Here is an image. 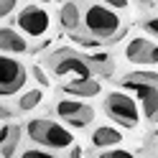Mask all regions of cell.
I'll use <instances>...</instances> for the list:
<instances>
[{
  "instance_id": "obj_1",
  "label": "cell",
  "mask_w": 158,
  "mask_h": 158,
  "mask_svg": "<svg viewBox=\"0 0 158 158\" xmlns=\"http://www.w3.org/2000/svg\"><path fill=\"white\" fill-rule=\"evenodd\" d=\"M82 31L94 46L115 44L127 33V21L123 10L100 3V0H82Z\"/></svg>"
},
{
  "instance_id": "obj_2",
  "label": "cell",
  "mask_w": 158,
  "mask_h": 158,
  "mask_svg": "<svg viewBox=\"0 0 158 158\" xmlns=\"http://www.w3.org/2000/svg\"><path fill=\"white\" fill-rule=\"evenodd\" d=\"M23 133L28 143H36L51 153H64L69 148H74V135L69 130V125H64L56 117H31L23 125Z\"/></svg>"
},
{
  "instance_id": "obj_3",
  "label": "cell",
  "mask_w": 158,
  "mask_h": 158,
  "mask_svg": "<svg viewBox=\"0 0 158 158\" xmlns=\"http://www.w3.org/2000/svg\"><path fill=\"white\" fill-rule=\"evenodd\" d=\"M44 64L48 66L56 79H74V77H94L89 61H87L84 54H79L77 48H69V46H59L54 51H48Z\"/></svg>"
},
{
  "instance_id": "obj_4",
  "label": "cell",
  "mask_w": 158,
  "mask_h": 158,
  "mask_svg": "<svg viewBox=\"0 0 158 158\" xmlns=\"http://www.w3.org/2000/svg\"><path fill=\"white\" fill-rule=\"evenodd\" d=\"M102 110L110 117L115 125H120L123 130H133L140 123V107H138V100H133L130 94H125L120 89L107 92L102 100Z\"/></svg>"
},
{
  "instance_id": "obj_5",
  "label": "cell",
  "mask_w": 158,
  "mask_h": 158,
  "mask_svg": "<svg viewBox=\"0 0 158 158\" xmlns=\"http://www.w3.org/2000/svg\"><path fill=\"white\" fill-rule=\"evenodd\" d=\"M51 13L41 3H26L15 13V26L28 36V38H44L51 31Z\"/></svg>"
},
{
  "instance_id": "obj_6",
  "label": "cell",
  "mask_w": 158,
  "mask_h": 158,
  "mask_svg": "<svg viewBox=\"0 0 158 158\" xmlns=\"http://www.w3.org/2000/svg\"><path fill=\"white\" fill-rule=\"evenodd\" d=\"M28 82V66L13 54H0V97L23 92Z\"/></svg>"
},
{
  "instance_id": "obj_7",
  "label": "cell",
  "mask_w": 158,
  "mask_h": 158,
  "mask_svg": "<svg viewBox=\"0 0 158 158\" xmlns=\"http://www.w3.org/2000/svg\"><path fill=\"white\" fill-rule=\"evenodd\" d=\"M54 115L69 127H87L94 120V107L82 102L79 97H59L54 102Z\"/></svg>"
},
{
  "instance_id": "obj_8",
  "label": "cell",
  "mask_w": 158,
  "mask_h": 158,
  "mask_svg": "<svg viewBox=\"0 0 158 158\" xmlns=\"http://www.w3.org/2000/svg\"><path fill=\"white\" fill-rule=\"evenodd\" d=\"M123 54H125V59L130 64L156 66L158 64V41H153L148 36H133V38H127Z\"/></svg>"
},
{
  "instance_id": "obj_9",
  "label": "cell",
  "mask_w": 158,
  "mask_h": 158,
  "mask_svg": "<svg viewBox=\"0 0 158 158\" xmlns=\"http://www.w3.org/2000/svg\"><path fill=\"white\" fill-rule=\"evenodd\" d=\"M59 92L69 97H79V100H89V97L102 94V82L94 77H74V79H61Z\"/></svg>"
},
{
  "instance_id": "obj_10",
  "label": "cell",
  "mask_w": 158,
  "mask_h": 158,
  "mask_svg": "<svg viewBox=\"0 0 158 158\" xmlns=\"http://www.w3.org/2000/svg\"><path fill=\"white\" fill-rule=\"evenodd\" d=\"M31 51L28 36L21 28L13 26H0V54H13V56H23Z\"/></svg>"
},
{
  "instance_id": "obj_11",
  "label": "cell",
  "mask_w": 158,
  "mask_h": 158,
  "mask_svg": "<svg viewBox=\"0 0 158 158\" xmlns=\"http://www.w3.org/2000/svg\"><path fill=\"white\" fill-rule=\"evenodd\" d=\"M56 23L64 33L79 31V26H82V0H64L56 10Z\"/></svg>"
},
{
  "instance_id": "obj_12",
  "label": "cell",
  "mask_w": 158,
  "mask_h": 158,
  "mask_svg": "<svg viewBox=\"0 0 158 158\" xmlns=\"http://www.w3.org/2000/svg\"><path fill=\"white\" fill-rule=\"evenodd\" d=\"M23 125L18 123H8L0 127V156H15L21 148V138H23Z\"/></svg>"
},
{
  "instance_id": "obj_13",
  "label": "cell",
  "mask_w": 158,
  "mask_h": 158,
  "mask_svg": "<svg viewBox=\"0 0 158 158\" xmlns=\"http://www.w3.org/2000/svg\"><path fill=\"white\" fill-rule=\"evenodd\" d=\"M123 143V130H117L112 125H100L94 127L89 135V145L92 151H105V148H115Z\"/></svg>"
},
{
  "instance_id": "obj_14",
  "label": "cell",
  "mask_w": 158,
  "mask_h": 158,
  "mask_svg": "<svg viewBox=\"0 0 158 158\" xmlns=\"http://www.w3.org/2000/svg\"><path fill=\"white\" fill-rule=\"evenodd\" d=\"M117 87H123L127 92H135L138 87L143 84H158V72H151V69H135V72H125L123 77H115Z\"/></svg>"
},
{
  "instance_id": "obj_15",
  "label": "cell",
  "mask_w": 158,
  "mask_h": 158,
  "mask_svg": "<svg viewBox=\"0 0 158 158\" xmlns=\"http://www.w3.org/2000/svg\"><path fill=\"white\" fill-rule=\"evenodd\" d=\"M135 94H138V102L143 107L140 117L148 120V123H153L156 115H158V84H143V87L135 89Z\"/></svg>"
},
{
  "instance_id": "obj_16",
  "label": "cell",
  "mask_w": 158,
  "mask_h": 158,
  "mask_svg": "<svg viewBox=\"0 0 158 158\" xmlns=\"http://www.w3.org/2000/svg\"><path fill=\"white\" fill-rule=\"evenodd\" d=\"M84 56H87V61H89L94 77H102V79L112 77V72H115V61H112L110 54H84Z\"/></svg>"
},
{
  "instance_id": "obj_17",
  "label": "cell",
  "mask_w": 158,
  "mask_h": 158,
  "mask_svg": "<svg viewBox=\"0 0 158 158\" xmlns=\"http://www.w3.org/2000/svg\"><path fill=\"white\" fill-rule=\"evenodd\" d=\"M41 102H44V92H41V89H26L21 97H18L15 107H18L21 112H33Z\"/></svg>"
},
{
  "instance_id": "obj_18",
  "label": "cell",
  "mask_w": 158,
  "mask_h": 158,
  "mask_svg": "<svg viewBox=\"0 0 158 158\" xmlns=\"http://www.w3.org/2000/svg\"><path fill=\"white\" fill-rule=\"evenodd\" d=\"M138 26H140L151 38L158 41V13H143L140 18H138Z\"/></svg>"
},
{
  "instance_id": "obj_19",
  "label": "cell",
  "mask_w": 158,
  "mask_h": 158,
  "mask_svg": "<svg viewBox=\"0 0 158 158\" xmlns=\"http://www.w3.org/2000/svg\"><path fill=\"white\" fill-rule=\"evenodd\" d=\"M21 156H23V158H51V156H56V153H51V151H46V148L31 143V145H26L23 151H21Z\"/></svg>"
},
{
  "instance_id": "obj_20",
  "label": "cell",
  "mask_w": 158,
  "mask_h": 158,
  "mask_svg": "<svg viewBox=\"0 0 158 158\" xmlns=\"http://www.w3.org/2000/svg\"><path fill=\"white\" fill-rule=\"evenodd\" d=\"M100 156H102V158H130L133 153L125 151V148H117V145H115V148H105V151H100Z\"/></svg>"
},
{
  "instance_id": "obj_21",
  "label": "cell",
  "mask_w": 158,
  "mask_h": 158,
  "mask_svg": "<svg viewBox=\"0 0 158 158\" xmlns=\"http://www.w3.org/2000/svg\"><path fill=\"white\" fill-rule=\"evenodd\" d=\"M15 8H18V0H0V21L15 13Z\"/></svg>"
},
{
  "instance_id": "obj_22",
  "label": "cell",
  "mask_w": 158,
  "mask_h": 158,
  "mask_svg": "<svg viewBox=\"0 0 158 158\" xmlns=\"http://www.w3.org/2000/svg\"><path fill=\"white\" fill-rule=\"evenodd\" d=\"M100 3H105V5H110V8H115V10H127L130 8V0H100Z\"/></svg>"
},
{
  "instance_id": "obj_23",
  "label": "cell",
  "mask_w": 158,
  "mask_h": 158,
  "mask_svg": "<svg viewBox=\"0 0 158 158\" xmlns=\"http://www.w3.org/2000/svg\"><path fill=\"white\" fill-rule=\"evenodd\" d=\"M31 72H33V77H36V82L38 84H41V87H46L48 84V77L41 72V66H31Z\"/></svg>"
},
{
  "instance_id": "obj_24",
  "label": "cell",
  "mask_w": 158,
  "mask_h": 158,
  "mask_svg": "<svg viewBox=\"0 0 158 158\" xmlns=\"http://www.w3.org/2000/svg\"><path fill=\"white\" fill-rule=\"evenodd\" d=\"M10 117H13V110H10V107H8V105H3V102H0V120H10Z\"/></svg>"
},
{
  "instance_id": "obj_25",
  "label": "cell",
  "mask_w": 158,
  "mask_h": 158,
  "mask_svg": "<svg viewBox=\"0 0 158 158\" xmlns=\"http://www.w3.org/2000/svg\"><path fill=\"white\" fill-rule=\"evenodd\" d=\"M156 3H158V0H138V5H143V8H151Z\"/></svg>"
},
{
  "instance_id": "obj_26",
  "label": "cell",
  "mask_w": 158,
  "mask_h": 158,
  "mask_svg": "<svg viewBox=\"0 0 158 158\" xmlns=\"http://www.w3.org/2000/svg\"><path fill=\"white\" fill-rule=\"evenodd\" d=\"M38 3H56V0H38Z\"/></svg>"
},
{
  "instance_id": "obj_27",
  "label": "cell",
  "mask_w": 158,
  "mask_h": 158,
  "mask_svg": "<svg viewBox=\"0 0 158 158\" xmlns=\"http://www.w3.org/2000/svg\"><path fill=\"white\" fill-rule=\"evenodd\" d=\"M156 156H158V143H156Z\"/></svg>"
},
{
  "instance_id": "obj_28",
  "label": "cell",
  "mask_w": 158,
  "mask_h": 158,
  "mask_svg": "<svg viewBox=\"0 0 158 158\" xmlns=\"http://www.w3.org/2000/svg\"><path fill=\"white\" fill-rule=\"evenodd\" d=\"M153 123H158V115H156V120H153Z\"/></svg>"
}]
</instances>
